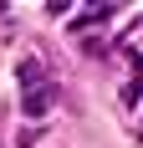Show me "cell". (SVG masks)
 <instances>
[{"label":"cell","mask_w":143,"mask_h":148,"mask_svg":"<svg viewBox=\"0 0 143 148\" xmlns=\"http://www.w3.org/2000/svg\"><path fill=\"white\" fill-rule=\"evenodd\" d=\"M21 107H26V118H41L46 107H51V87H31V92H26V102H21Z\"/></svg>","instance_id":"obj_1"}]
</instances>
